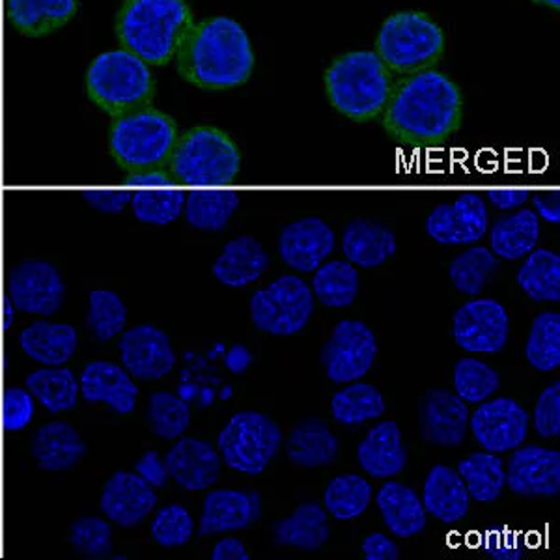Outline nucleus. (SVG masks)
<instances>
[{
	"label": "nucleus",
	"mask_w": 560,
	"mask_h": 560,
	"mask_svg": "<svg viewBox=\"0 0 560 560\" xmlns=\"http://www.w3.org/2000/svg\"><path fill=\"white\" fill-rule=\"evenodd\" d=\"M485 548L497 560H520L523 557L520 536L506 528H499L486 536Z\"/></svg>",
	"instance_id": "53"
},
{
	"label": "nucleus",
	"mask_w": 560,
	"mask_h": 560,
	"mask_svg": "<svg viewBox=\"0 0 560 560\" xmlns=\"http://www.w3.org/2000/svg\"><path fill=\"white\" fill-rule=\"evenodd\" d=\"M165 464L174 482L187 491L210 490L221 475L219 451L195 438H182L166 454Z\"/></svg>",
	"instance_id": "22"
},
{
	"label": "nucleus",
	"mask_w": 560,
	"mask_h": 560,
	"mask_svg": "<svg viewBox=\"0 0 560 560\" xmlns=\"http://www.w3.org/2000/svg\"><path fill=\"white\" fill-rule=\"evenodd\" d=\"M380 118L388 137L400 144L440 148L462 126L464 97L451 77L420 71L393 84Z\"/></svg>",
	"instance_id": "1"
},
{
	"label": "nucleus",
	"mask_w": 560,
	"mask_h": 560,
	"mask_svg": "<svg viewBox=\"0 0 560 560\" xmlns=\"http://www.w3.org/2000/svg\"><path fill=\"white\" fill-rule=\"evenodd\" d=\"M15 306H13L12 301L4 300V331H10L12 329V325L15 324Z\"/></svg>",
	"instance_id": "60"
},
{
	"label": "nucleus",
	"mask_w": 560,
	"mask_h": 560,
	"mask_svg": "<svg viewBox=\"0 0 560 560\" xmlns=\"http://www.w3.org/2000/svg\"><path fill=\"white\" fill-rule=\"evenodd\" d=\"M372 486L359 475H342L327 486L324 493L325 510L340 522H350L364 514L372 501Z\"/></svg>",
	"instance_id": "42"
},
{
	"label": "nucleus",
	"mask_w": 560,
	"mask_h": 560,
	"mask_svg": "<svg viewBox=\"0 0 560 560\" xmlns=\"http://www.w3.org/2000/svg\"><path fill=\"white\" fill-rule=\"evenodd\" d=\"M31 448L39 469L49 472L66 471L75 467L86 453L83 438L75 428L62 420H52L38 428L34 433Z\"/></svg>",
	"instance_id": "27"
},
{
	"label": "nucleus",
	"mask_w": 560,
	"mask_h": 560,
	"mask_svg": "<svg viewBox=\"0 0 560 560\" xmlns=\"http://www.w3.org/2000/svg\"><path fill=\"white\" fill-rule=\"evenodd\" d=\"M174 60L184 81L210 92L237 89L255 70V51L247 33L224 15L195 23Z\"/></svg>",
	"instance_id": "2"
},
{
	"label": "nucleus",
	"mask_w": 560,
	"mask_h": 560,
	"mask_svg": "<svg viewBox=\"0 0 560 560\" xmlns=\"http://www.w3.org/2000/svg\"><path fill=\"white\" fill-rule=\"evenodd\" d=\"M471 497L467 493L465 482L458 471L448 465H435L428 472L424 490H422V506L427 514H432L441 523H458L469 512Z\"/></svg>",
	"instance_id": "28"
},
{
	"label": "nucleus",
	"mask_w": 560,
	"mask_h": 560,
	"mask_svg": "<svg viewBox=\"0 0 560 560\" xmlns=\"http://www.w3.org/2000/svg\"><path fill=\"white\" fill-rule=\"evenodd\" d=\"M453 332L462 350L499 353L509 342V314L499 301L472 300L454 314Z\"/></svg>",
	"instance_id": "14"
},
{
	"label": "nucleus",
	"mask_w": 560,
	"mask_h": 560,
	"mask_svg": "<svg viewBox=\"0 0 560 560\" xmlns=\"http://www.w3.org/2000/svg\"><path fill=\"white\" fill-rule=\"evenodd\" d=\"M287 453L300 467H324L337 458L338 441L322 420L306 419L290 433Z\"/></svg>",
	"instance_id": "35"
},
{
	"label": "nucleus",
	"mask_w": 560,
	"mask_h": 560,
	"mask_svg": "<svg viewBox=\"0 0 560 560\" xmlns=\"http://www.w3.org/2000/svg\"><path fill=\"white\" fill-rule=\"evenodd\" d=\"M533 200H535L536 210L548 223L559 224V192H540L535 195Z\"/></svg>",
	"instance_id": "58"
},
{
	"label": "nucleus",
	"mask_w": 560,
	"mask_h": 560,
	"mask_svg": "<svg viewBox=\"0 0 560 560\" xmlns=\"http://www.w3.org/2000/svg\"><path fill=\"white\" fill-rule=\"evenodd\" d=\"M376 355L374 332L359 319H345L325 342L322 363L332 383H353L369 374Z\"/></svg>",
	"instance_id": "11"
},
{
	"label": "nucleus",
	"mask_w": 560,
	"mask_h": 560,
	"mask_svg": "<svg viewBox=\"0 0 560 560\" xmlns=\"http://www.w3.org/2000/svg\"><path fill=\"white\" fill-rule=\"evenodd\" d=\"M357 459L374 478H395L408 465V453L395 420H383L370 430L357 448Z\"/></svg>",
	"instance_id": "26"
},
{
	"label": "nucleus",
	"mask_w": 560,
	"mask_h": 560,
	"mask_svg": "<svg viewBox=\"0 0 560 560\" xmlns=\"http://www.w3.org/2000/svg\"><path fill=\"white\" fill-rule=\"evenodd\" d=\"M81 395L90 404H105L118 415L133 413L139 387L120 364L110 361H92L86 364L79 380Z\"/></svg>",
	"instance_id": "23"
},
{
	"label": "nucleus",
	"mask_w": 560,
	"mask_h": 560,
	"mask_svg": "<svg viewBox=\"0 0 560 560\" xmlns=\"http://www.w3.org/2000/svg\"><path fill=\"white\" fill-rule=\"evenodd\" d=\"M314 295L329 308H345L359 293V273L350 261L332 260L322 264L313 279Z\"/></svg>",
	"instance_id": "41"
},
{
	"label": "nucleus",
	"mask_w": 560,
	"mask_h": 560,
	"mask_svg": "<svg viewBox=\"0 0 560 560\" xmlns=\"http://www.w3.org/2000/svg\"><path fill=\"white\" fill-rule=\"evenodd\" d=\"M385 400L382 393L369 383H355L338 390L332 396L331 413L338 424L357 427L366 420L380 419L385 413Z\"/></svg>",
	"instance_id": "40"
},
{
	"label": "nucleus",
	"mask_w": 560,
	"mask_h": 560,
	"mask_svg": "<svg viewBox=\"0 0 560 560\" xmlns=\"http://www.w3.org/2000/svg\"><path fill=\"white\" fill-rule=\"evenodd\" d=\"M282 432L275 420L258 411H242L219 433L217 448L230 469L243 475H260L279 453Z\"/></svg>",
	"instance_id": "9"
},
{
	"label": "nucleus",
	"mask_w": 560,
	"mask_h": 560,
	"mask_svg": "<svg viewBox=\"0 0 560 560\" xmlns=\"http://www.w3.org/2000/svg\"><path fill=\"white\" fill-rule=\"evenodd\" d=\"M525 355L538 372H553L560 364V316L541 313L536 316L528 332Z\"/></svg>",
	"instance_id": "43"
},
{
	"label": "nucleus",
	"mask_w": 560,
	"mask_h": 560,
	"mask_svg": "<svg viewBox=\"0 0 560 560\" xmlns=\"http://www.w3.org/2000/svg\"><path fill=\"white\" fill-rule=\"evenodd\" d=\"M36 413V398L28 388L8 387L2 395V428L15 433L25 430Z\"/></svg>",
	"instance_id": "50"
},
{
	"label": "nucleus",
	"mask_w": 560,
	"mask_h": 560,
	"mask_svg": "<svg viewBox=\"0 0 560 560\" xmlns=\"http://www.w3.org/2000/svg\"><path fill=\"white\" fill-rule=\"evenodd\" d=\"M242 153L236 142L223 129L198 126L178 135L173 155L166 163L182 187L213 189L226 187L237 178Z\"/></svg>",
	"instance_id": "5"
},
{
	"label": "nucleus",
	"mask_w": 560,
	"mask_h": 560,
	"mask_svg": "<svg viewBox=\"0 0 560 560\" xmlns=\"http://www.w3.org/2000/svg\"><path fill=\"white\" fill-rule=\"evenodd\" d=\"M158 504L152 485L137 472L118 471L103 488L100 509L108 522L124 528L137 527L144 522Z\"/></svg>",
	"instance_id": "19"
},
{
	"label": "nucleus",
	"mask_w": 560,
	"mask_h": 560,
	"mask_svg": "<svg viewBox=\"0 0 560 560\" xmlns=\"http://www.w3.org/2000/svg\"><path fill=\"white\" fill-rule=\"evenodd\" d=\"M250 364H253V353L242 345L230 348L229 353L224 357V366H226L232 374H243Z\"/></svg>",
	"instance_id": "59"
},
{
	"label": "nucleus",
	"mask_w": 560,
	"mask_h": 560,
	"mask_svg": "<svg viewBox=\"0 0 560 560\" xmlns=\"http://www.w3.org/2000/svg\"><path fill=\"white\" fill-rule=\"evenodd\" d=\"M458 475L464 480L469 497L478 503H493L506 486L503 459L488 451L462 459Z\"/></svg>",
	"instance_id": "38"
},
{
	"label": "nucleus",
	"mask_w": 560,
	"mask_h": 560,
	"mask_svg": "<svg viewBox=\"0 0 560 560\" xmlns=\"http://www.w3.org/2000/svg\"><path fill=\"white\" fill-rule=\"evenodd\" d=\"M536 4H541V7L553 8V10H559L560 0H533Z\"/></svg>",
	"instance_id": "61"
},
{
	"label": "nucleus",
	"mask_w": 560,
	"mask_h": 560,
	"mask_svg": "<svg viewBox=\"0 0 560 560\" xmlns=\"http://www.w3.org/2000/svg\"><path fill=\"white\" fill-rule=\"evenodd\" d=\"M121 187L131 192V210L140 223L166 226L184 213V187L166 168L128 173Z\"/></svg>",
	"instance_id": "13"
},
{
	"label": "nucleus",
	"mask_w": 560,
	"mask_h": 560,
	"mask_svg": "<svg viewBox=\"0 0 560 560\" xmlns=\"http://www.w3.org/2000/svg\"><path fill=\"white\" fill-rule=\"evenodd\" d=\"M135 472L147 480L148 485H152L153 488H163L168 482V469L166 464L161 459L160 454L155 451L144 454L142 458L135 465Z\"/></svg>",
	"instance_id": "54"
},
{
	"label": "nucleus",
	"mask_w": 560,
	"mask_h": 560,
	"mask_svg": "<svg viewBox=\"0 0 560 560\" xmlns=\"http://www.w3.org/2000/svg\"><path fill=\"white\" fill-rule=\"evenodd\" d=\"M335 248V234L322 219L306 217L288 224L280 232L279 255L282 261L301 273H313Z\"/></svg>",
	"instance_id": "20"
},
{
	"label": "nucleus",
	"mask_w": 560,
	"mask_h": 560,
	"mask_svg": "<svg viewBox=\"0 0 560 560\" xmlns=\"http://www.w3.org/2000/svg\"><path fill=\"white\" fill-rule=\"evenodd\" d=\"M81 195H83L84 200L92 208H96L102 213H110V215L121 213L131 202V192L126 187H118V189H86Z\"/></svg>",
	"instance_id": "52"
},
{
	"label": "nucleus",
	"mask_w": 560,
	"mask_h": 560,
	"mask_svg": "<svg viewBox=\"0 0 560 560\" xmlns=\"http://www.w3.org/2000/svg\"><path fill=\"white\" fill-rule=\"evenodd\" d=\"M490 217L477 192L459 195L453 205H441L428 215L427 232L441 245H472L488 232Z\"/></svg>",
	"instance_id": "16"
},
{
	"label": "nucleus",
	"mask_w": 560,
	"mask_h": 560,
	"mask_svg": "<svg viewBox=\"0 0 560 560\" xmlns=\"http://www.w3.org/2000/svg\"><path fill=\"white\" fill-rule=\"evenodd\" d=\"M178 135L173 116L148 105L113 118L108 150L126 173L166 168Z\"/></svg>",
	"instance_id": "6"
},
{
	"label": "nucleus",
	"mask_w": 560,
	"mask_h": 560,
	"mask_svg": "<svg viewBox=\"0 0 560 560\" xmlns=\"http://www.w3.org/2000/svg\"><path fill=\"white\" fill-rule=\"evenodd\" d=\"M396 247V237L390 230L366 219H357L348 224L342 236L346 258L359 268L382 266L390 256H395Z\"/></svg>",
	"instance_id": "32"
},
{
	"label": "nucleus",
	"mask_w": 560,
	"mask_h": 560,
	"mask_svg": "<svg viewBox=\"0 0 560 560\" xmlns=\"http://www.w3.org/2000/svg\"><path fill=\"white\" fill-rule=\"evenodd\" d=\"M26 388L49 413H66L77 408L81 385L66 366H44L26 377Z\"/></svg>",
	"instance_id": "37"
},
{
	"label": "nucleus",
	"mask_w": 560,
	"mask_h": 560,
	"mask_svg": "<svg viewBox=\"0 0 560 560\" xmlns=\"http://www.w3.org/2000/svg\"><path fill=\"white\" fill-rule=\"evenodd\" d=\"M275 541L288 548L314 551L329 540L327 512L316 503H303L295 509L292 516L280 520L273 527Z\"/></svg>",
	"instance_id": "34"
},
{
	"label": "nucleus",
	"mask_w": 560,
	"mask_h": 560,
	"mask_svg": "<svg viewBox=\"0 0 560 560\" xmlns=\"http://www.w3.org/2000/svg\"><path fill=\"white\" fill-rule=\"evenodd\" d=\"M374 52L390 73L413 75L440 65L445 34L427 13L398 12L383 23Z\"/></svg>",
	"instance_id": "8"
},
{
	"label": "nucleus",
	"mask_w": 560,
	"mask_h": 560,
	"mask_svg": "<svg viewBox=\"0 0 560 560\" xmlns=\"http://www.w3.org/2000/svg\"><path fill=\"white\" fill-rule=\"evenodd\" d=\"M478 445L493 454L509 453L527 440L528 415L512 398L482 401L469 417Z\"/></svg>",
	"instance_id": "15"
},
{
	"label": "nucleus",
	"mask_w": 560,
	"mask_h": 560,
	"mask_svg": "<svg viewBox=\"0 0 560 560\" xmlns=\"http://www.w3.org/2000/svg\"><path fill=\"white\" fill-rule=\"evenodd\" d=\"M499 385L495 370L478 359H459L454 366V390L465 404H482L499 390Z\"/></svg>",
	"instance_id": "47"
},
{
	"label": "nucleus",
	"mask_w": 560,
	"mask_h": 560,
	"mask_svg": "<svg viewBox=\"0 0 560 560\" xmlns=\"http://www.w3.org/2000/svg\"><path fill=\"white\" fill-rule=\"evenodd\" d=\"M250 318L260 331L290 337L305 329L314 314V293L295 275H284L258 290L248 303Z\"/></svg>",
	"instance_id": "10"
},
{
	"label": "nucleus",
	"mask_w": 560,
	"mask_h": 560,
	"mask_svg": "<svg viewBox=\"0 0 560 560\" xmlns=\"http://www.w3.org/2000/svg\"><path fill=\"white\" fill-rule=\"evenodd\" d=\"M195 25L187 0H124L116 13L115 33L121 49L148 66L173 62L179 45Z\"/></svg>",
	"instance_id": "3"
},
{
	"label": "nucleus",
	"mask_w": 560,
	"mask_h": 560,
	"mask_svg": "<svg viewBox=\"0 0 560 560\" xmlns=\"http://www.w3.org/2000/svg\"><path fill=\"white\" fill-rule=\"evenodd\" d=\"M79 12V0H7L8 25L26 38H45L65 28Z\"/></svg>",
	"instance_id": "25"
},
{
	"label": "nucleus",
	"mask_w": 560,
	"mask_h": 560,
	"mask_svg": "<svg viewBox=\"0 0 560 560\" xmlns=\"http://www.w3.org/2000/svg\"><path fill=\"white\" fill-rule=\"evenodd\" d=\"M517 284L530 300L560 301V256L548 248L530 250L517 271Z\"/></svg>",
	"instance_id": "39"
},
{
	"label": "nucleus",
	"mask_w": 560,
	"mask_h": 560,
	"mask_svg": "<svg viewBox=\"0 0 560 560\" xmlns=\"http://www.w3.org/2000/svg\"><path fill=\"white\" fill-rule=\"evenodd\" d=\"M150 533H152L153 540L163 548H179L191 540L195 522L185 506L168 504L153 517Z\"/></svg>",
	"instance_id": "49"
},
{
	"label": "nucleus",
	"mask_w": 560,
	"mask_h": 560,
	"mask_svg": "<svg viewBox=\"0 0 560 560\" xmlns=\"http://www.w3.org/2000/svg\"><path fill=\"white\" fill-rule=\"evenodd\" d=\"M540 240V219L533 210H517L499 219L490 232L491 253L504 260H522Z\"/></svg>",
	"instance_id": "33"
},
{
	"label": "nucleus",
	"mask_w": 560,
	"mask_h": 560,
	"mask_svg": "<svg viewBox=\"0 0 560 560\" xmlns=\"http://www.w3.org/2000/svg\"><path fill=\"white\" fill-rule=\"evenodd\" d=\"M390 89V71L374 51L346 52L325 71L329 103L340 115L361 124L382 116Z\"/></svg>",
	"instance_id": "4"
},
{
	"label": "nucleus",
	"mask_w": 560,
	"mask_h": 560,
	"mask_svg": "<svg viewBox=\"0 0 560 560\" xmlns=\"http://www.w3.org/2000/svg\"><path fill=\"white\" fill-rule=\"evenodd\" d=\"M469 408L456 393L435 388L420 401V432L433 445L458 446L469 427Z\"/></svg>",
	"instance_id": "21"
},
{
	"label": "nucleus",
	"mask_w": 560,
	"mask_h": 560,
	"mask_svg": "<svg viewBox=\"0 0 560 560\" xmlns=\"http://www.w3.org/2000/svg\"><path fill=\"white\" fill-rule=\"evenodd\" d=\"M528 195L527 189H491L488 200L499 210H516L527 202Z\"/></svg>",
	"instance_id": "56"
},
{
	"label": "nucleus",
	"mask_w": 560,
	"mask_h": 560,
	"mask_svg": "<svg viewBox=\"0 0 560 560\" xmlns=\"http://www.w3.org/2000/svg\"><path fill=\"white\" fill-rule=\"evenodd\" d=\"M377 509L388 530L398 538H411L427 527V510L408 486L388 480L376 495Z\"/></svg>",
	"instance_id": "31"
},
{
	"label": "nucleus",
	"mask_w": 560,
	"mask_h": 560,
	"mask_svg": "<svg viewBox=\"0 0 560 560\" xmlns=\"http://www.w3.org/2000/svg\"><path fill=\"white\" fill-rule=\"evenodd\" d=\"M361 548L366 560H396L400 557L398 546L383 533L366 536Z\"/></svg>",
	"instance_id": "55"
},
{
	"label": "nucleus",
	"mask_w": 560,
	"mask_h": 560,
	"mask_svg": "<svg viewBox=\"0 0 560 560\" xmlns=\"http://www.w3.org/2000/svg\"><path fill=\"white\" fill-rule=\"evenodd\" d=\"M21 350L44 366H65L75 355L79 337L70 324L39 319L20 335Z\"/></svg>",
	"instance_id": "30"
},
{
	"label": "nucleus",
	"mask_w": 560,
	"mask_h": 560,
	"mask_svg": "<svg viewBox=\"0 0 560 560\" xmlns=\"http://www.w3.org/2000/svg\"><path fill=\"white\" fill-rule=\"evenodd\" d=\"M70 541L84 557L105 559L113 553V528L102 517H79L71 525Z\"/></svg>",
	"instance_id": "48"
},
{
	"label": "nucleus",
	"mask_w": 560,
	"mask_h": 560,
	"mask_svg": "<svg viewBox=\"0 0 560 560\" xmlns=\"http://www.w3.org/2000/svg\"><path fill=\"white\" fill-rule=\"evenodd\" d=\"M260 517V495L256 491L217 490L205 499L198 535L234 533L253 525Z\"/></svg>",
	"instance_id": "24"
},
{
	"label": "nucleus",
	"mask_w": 560,
	"mask_h": 560,
	"mask_svg": "<svg viewBox=\"0 0 560 560\" xmlns=\"http://www.w3.org/2000/svg\"><path fill=\"white\" fill-rule=\"evenodd\" d=\"M536 432L541 438H559L560 433V383L555 382L548 388H544V393L538 396L535 406Z\"/></svg>",
	"instance_id": "51"
},
{
	"label": "nucleus",
	"mask_w": 560,
	"mask_h": 560,
	"mask_svg": "<svg viewBox=\"0 0 560 560\" xmlns=\"http://www.w3.org/2000/svg\"><path fill=\"white\" fill-rule=\"evenodd\" d=\"M506 485L520 497H557L560 491V453L528 445L510 456Z\"/></svg>",
	"instance_id": "18"
},
{
	"label": "nucleus",
	"mask_w": 560,
	"mask_h": 560,
	"mask_svg": "<svg viewBox=\"0 0 560 560\" xmlns=\"http://www.w3.org/2000/svg\"><path fill=\"white\" fill-rule=\"evenodd\" d=\"M269 268V256L253 236H242L226 243L213 264L215 279L229 288H243L260 279Z\"/></svg>",
	"instance_id": "29"
},
{
	"label": "nucleus",
	"mask_w": 560,
	"mask_h": 560,
	"mask_svg": "<svg viewBox=\"0 0 560 560\" xmlns=\"http://www.w3.org/2000/svg\"><path fill=\"white\" fill-rule=\"evenodd\" d=\"M90 102L110 118L148 107L155 100V79L150 66L126 49L97 55L84 75Z\"/></svg>",
	"instance_id": "7"
},
{
	"label": "nucleus",
	"mask_w": 560,
	"mask_h": 560,
	"mask_svg": "<svg viewBox=\"0 0 560 560\" xmlns=\"http://www.w3.org/2000/svg\"><path fill=\"white\" fill-rule=\"evenodd\" d=\"M148 422L160 440H179L191 424V408L173 393H153L148 401Z\"/></svg>",
	"instance_id": "45"
},
{
	"label": "nucleus",
	"mask_w": 560,
	"mask_h": 560,
	"mask_svg": "<svg viewBox=\"0 0 560 560\" xmlns=\"http://www.w3.org/2000/svg\"><path fill=\"white\" fill-rule=\"evenodd\" d=\"M497 256L488 247L467 248L465 253L456 256L451 261L448 277L453 280L454 288L465 295H478L497 271Z\"/></svg>",
	"instance_id": "44"
},
{
	"label": "nucleus",
	"mask_w": 560,
	"mask_h": 560,
	"mask_svg": "<svg viewBox=\"0 0 560 560\" xmlns=\"http://www.w3.org/2000/svg\"><path fill=\"white\" fill-rule=\"evenodd\" d=\"M92 332L97 340L108 342L118 337L128 324V308L120 295L113 290H94L89 295V318Z\"/></svg>",
	"instance_id": "46"
},
{
	"label": "nucleus",
	"mask_w": 560,
	"mask_h": 560,
	"mask_svg": "<svg viewBox=\"0 0 560 560\" xmlns=\"http://www.w3.org/2000/svg\"><path fill=\"white\" fill-rule=\"evenodd\" d=\"M211 559L213 560H248L250 555L243 546V541L237 538H223L215 544V548L211 551Z\"/></svg>",
	"instance_id": "57"
},
{
	"label": "nucleus",
	"mask_w": 560,
	"mask_h": 560,
	"mask_svg": "<svg viewBox=\"0 0 560 560\" xmlns=\"http://www.w3.org/2000/svg\"><path fill=\"white\" fill-rule=\"evenodd\" d=\"M240 208V195L224 187L192 189L185 197L184 213L192 229L221 232Z\"/></svg>",
	"instance_id": "36"
},
{
	"label": "nucleus",
	"mask_w": 560,
	"mask_h": 560,
	"mask_svg": "<svg viewBox=\"0 0 560 560\" xmlns=\"http://www.w3.org/2000/svg\"><path fill=\"white\" fill-rule=\"evenodd\" d=\"M118 350L121 366L128 370L131 377L144 382L168 376L176 366V353L171 338L153 325H137L121 332Z\"/></svg>",
	"instance_id": "17"
},
{
	"label": "nucleus",
	"mask_w": 560,
	"mask_h": 560,
	"mask_svg": "<svg viewBox=\"0 0 560 560\" xmlns=\"http://www.w3.org/2000/svg\"><path fill=\"white\" fill-rule=\"evenodd\" d=\"M65 295V279L49 261H21L8 273L7 298L20 313L49 318L62 308Z\"/></svg>",
	"instance_id": "12"
}]
</instances>
